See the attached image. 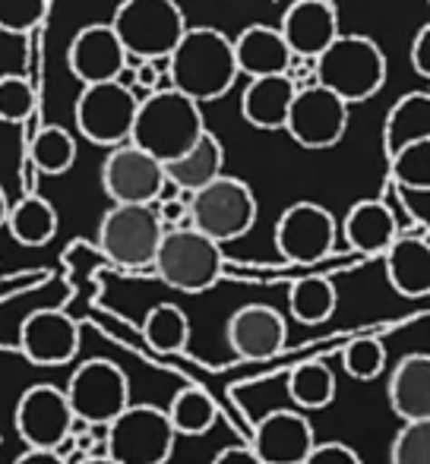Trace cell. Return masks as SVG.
I'll use <instances>...</instances> for the list:
<instances>
[{
    "label": "cell",
    "instance_id": "d6a6232c",
    "mask_svg": "<svg viewBox=\"0 0 430 464\" xmlns=\"http://www.w3.org/2000/svg\"><path fill=\"white\" fill-rule=\"evenodd\" d=\"M389 178L396 187L430 189V140L408 142L389 155Z\"/></svg>",
    "mask_w": 430,
    "mask_h": 464
},
{
    "label": "cell",
    "instance_id": "ba28073f",
    "mask_svg": "<svg viewBox=\"0 0 430 464\" xmlns=\"http://www.w3.org/2000/svg\"><path fill=\"white\" fill-rule=\"evenodd\" d=\"M111 29L123 51L136 57H165L184 35L187 19L178 0H121Z\"/></svg>",
    "mask_w": 430,
    "mask_h": 464
},
{
    "label": "cell",
    "instance_id": "2e32d148",
    "mask_svg": "<svg viewBox=\"0 0 430 464\" xmlns=\"http://www.w3.org/2000/svg\"><path fill=\"white\" fill-rule=\"evenodd\" d=\"M225 335L240 361H266L288 342V319L269 304H247L231 313Z\"/></svg>",
    "mask_w": 430,
    "mask_h": 464
},
{
    "label": "cell",
    "instance_id": "f35d334b",
    "mask_svg": "<svg viewBox=\"0 0 430 464\" xmlns=\"http://www.w3.org/2000/svg\"><path fill=\"white\" fill-rule=\"evenodd\" d=\"M187 196L191 193H165L152 202L161 227H187L191 225V206H187Z\"/></svg>",
    "mask_w": 430,
    "mask_h": 464
},
{
    "label": "cell",
    "instance_id": "74e56055",
    "mask_svg": "<svg viewBox=\"0 0 430 464\" xmlns=\"http://www.w3.org/2000/svg\"><path fill=\"white\" fill-rule=\"evenodd\" d=\"M168 80V54L165 57H140L133 70H130V86L146 89V92H155V89H165L161 82ZM171 86V82H168Z\"/></svg>",
    "mask_w": 430,
    "mask_h": 464
},
{
    "label": "cell",
    "instance_id": "603a6c76",
    "mask_svg": "<svg viewBox=\"0 0 430 464\" xmlns=\"http://www.w3.org/2000/svg\"><path fill=\"white\" fill-rule=\"evenodd\" d=\"M389 408L402 420H430V357L406 354L389 376Z\"/></svg>",
    "mask_w": 430,
    "mask_h": 464
},
{
    "label": "cell",
    "instance_id": "52a82bcc",
    "mask_svg": "<svg viewBox=\"0 0 430 464\" xmlns=\"http://www.w3.org/2000/svg\"><path fill=\"white\" fill-rule=\"evenodd\" d=\"M191 206V227L212 237L215 244L240 240L257 221V196L240 178L219 174L206 187L187 196Z\"/></svg>",
    "mask_w": 430,
    "mask_h": 464
},
{
    "label": "cell",
    "instance_id": "bcb514c9",
    "mask_svg": "<svg viewBox=\"0 0 430 464\" xmlns=\"http://www.w3.org/2000/svg\"><path fill=\"white\" fill-rule=\"evenodd\" d=\"M6 212H10V199H6L4 187H0V227H4V221H6Z\"/></svg>",
    "mask_w": 430,
    "mask_h": 464
},
{
    "label": "cell",
    "instance_id": "ac0fdd59",
    "mask_svg": "<svg viewBox=\"0 0 430 464\" xmlns=\"http://www.w3.org/2000/svg\"><path fill=\"white\" fill-rule=\"evenodd\" d=\"M123 44L121 38L114 35L111 23H93L83 25L80 32L73 35L67 48V63L70 73L89 86V82H108L117 80L123 70Z\"/></svg>",
    "mask_w": 430,
    "mask_h": 464
},
{
    "label": "cell",
    "instance_id": "9c48e42d",
    "mask_svg": "<svg viewBox=\"0 0 430 464\" xmlns=\"http://www.w3.org/2000/svg\"><path fill=\"white\" fill-rule=\"evenodd\" d=\"M136 104H140V98H136L133 86H127V82H89V86H83L73 108L76 130L93 146H121V142L130 140Z\"/></svg>",
    "mask_w": 430,
    "mask_h": 464
},
{
    "label": "cell",
    "instance_id": "e575fe53",
    "mask_svg": "<svg viewBox=\"0 0 430 464\" xmlns=\"http://www.w3.org/2000/svg\"><path fill=\"white\" fill-rule=\"evenodd\" d=\"M35 111V89L25 76L4 73L0 76V121L25 123Z\"/></svg>",
    "mask_w": 430,
    "mask_h": 464
},
{
    "label": "cell",
    "instance_id": "8fae6325",
    "mask_svg": "<svg viewBox=\"0 0 430 464\" xmlns=\"http://www.w3.org/2000/svg\"><path fill=\"white\" fill-rule=\"evenodd\" d=\"M338 240V221L320 202L301 199L276 221V250L285 263L314 266L332 256Z\"/></svg>",
    "mask_w": 430,
    "mask_h": 464
},
{
    "label": "cell",
    "instance_id": "cb8c5ba5",
    "mask_svg": "<svg viewBox=\"0 0 430 464\" xmlns=\"http://www.w3.org/2000/svg\"><path fill=\"white\" fill-rule=\"evenodd\" d=\"M291 98H295V82L285 73L253 76L240 92V117L257 130H282Z\"/></svg>",
    "mask_w": 430,
    "mask_h": 464
},
{
    "label": "cell",
    "instance_id": "7a4b0ae2",
    "mask_svg": "<svg viewBox=\"0 0 430 464\" xmlns=\"http://www.w3.org/2000/svg\"><path fill=\"white\" fill-rule=\"evenodd\" d=\"M203 130H206V117L200 102L178 92L174 86H165L149 92L136 104L130 142L165 165V161L184 155L200 140Z\"/></svg>",
    "mask_w": 430,
    "mask_h": 464
},
{
    "label": "cell",
    "instance_id": "5b68a950",
    "mask_svg": "<svg viewBox=\"0 0 430 464\" xmlns=\"http://www.w3.org/2000/svg\"><path fill=\"white\" fill-rule=\"evenodd\" d=\"M174 442L178 433L155 404L130 401L105 430V455L117 464H168Z\"/></svg>",
    "mask_w": 430,
    "mask_h": 464
},
{
    "label": "cell",
    "instance_id": "8d00e7d4",
    "mask_svg": "<svg viewBox=\"0 0 430 464\" xmlns=\"http://www.w3.org/2000/svg\"><path fill=\"white\" fill-rule=\"evenodd\" d=\"M48 13V0H0V32L25 35Z\"/></svg>",
    "mask_w": 430,
    "mask_h": 464
},
{
    "label": "cell",
    "instance_id": "d4e9b609",
    "mask_svg": "<svg viewBox=\"0 0 430 464\" xmlns=\"http://www.w3.org/2000/svg\"><path fill=\"white\" fill-rule=\"evenodd\" d=\"M161 168H165L168 184L178 187L181 193H193V189L206 187L210 180L219 178V174H225V149H221L219 136L206 127L184 155L165 161Z\"/></svg>",
    "mask_w": 430,
    "mask_h": 464
},
{
    "label": "cell",
    "instance_id": "4fadbf2b",
    "mask_svg": "<svg viewBox=\"0 0 430 464\" xmlns=\"http://www.w3.org/2000/svg\"><path fill=\"white\" fill-rule=\"evenodd\" d=\"M70 423H73V411H70L67 392L51 382L29 385L13 411L16 436L32 449H57V442L70 433Z\"/></svg>",
    "mask_w": 430,
    "mask_h": 464
},
{
    "label": "cell",
    "instance_id": "ab89813d",
    "mask_svg": "<svg viewBox=\"0 0 430 464\" xmlns=\"http://www.w3.org/2000/svg\"><path fill=\"white\" fill-rule=\"evenodd\" d=\"M301 464H364L361 455L345 442H314Z\"/></svg>",
    "mask_w": 430,
    "mask_h": 464
},
{
    "label": "cell",
    "instance_id": "4dcf8cb0",
    "mask_svg": "<svg viewBox=\"0 0 430 464\" xmlns=\"http://www.w3.org/2000/svg\"><path fill=\"white\" fill-rule=\"evenodd\" d=\"M29 159L35 165V171L42 174H51V178H61L73 168L76 161V140L70 130L57 127H42L32 140V149H29Z\"/></svg>",
    "mask_w": 430,
    "mask_h": 464
},
{
    "label": "cell",
    "instance_id": "7c38bea8",
    "mask_svg": "<svg viewBox=\"0 0 430 464\" xmlns=\"http://www.w3.org/2000/svg\"><path fill=\"white\" fill-rule=\"evenodd\" d=\"M348 108L336 92H329L320 82L295 89V98L285 114V133L304 149H332L342 142L348 130Z\"/></svg>",
    "mask_w": 430,
    "mask_h": 464
},
{
    "label": "cell",
    "instance_id": "83f0119b",
    "mask_svg": "<svg viewBox=\"0 0 430 464\" xmlns=\"http://www.w3.org/2000/svg\"><path fill=\"white\" fill-rule=\"evenodd\" d=\"M338 306V291L332 285V278L326 276H304L291 285L288 291V310L298 323L304 325H320L336 313Z\"/></svg>",
    "mask_w": 430,
    "mask_h": 464
},
{
    "label": "cell",
    "instance_id": "9a60e30c",
    "mask_svg": "<svg viewBox=\"0 0 430 464\" xmlns=\"http://www.w3.org/2000/svg\"><path fill=\"white\" fill-rule=\"evenodd\" d=\"M19 351L35 367H64L80 354V323L57 306L29 313L19 325Z\"/></svg>",
    "mask_w": 430,
    "mask_h": 464
},
{
    "label": "cell",
    "instance_id": "ffe728a7",
    "mask_svg": "<svg viewBox=\"0 0 430 464\" xmlns=\"http://www.w3.org/2000/svg\"><path fill=\"white\" fill-rule=\"evenodd\" d=\"M291 54L317 57L338 35V13L329 0H295L279 23Z\"/></svg>",
    "mask_w": 430,
    "mask_h": 464
},
{
    "label": "cell",
    "instance_id": "ee69618b",
    "mask_svg": "<svg viewBox=\"0 0 430 464\" xmlns=\"http://www.w3.org/2000/svg\"><path fill=\"white\" fill-rule=\"evenodd\" d=\"M13 464H67L61 459V455L54 452V449H32V446H25V452L19 455Z\"/></svg>",
    "mask_w": 430,
    "mask_h": 464
},
{
    "label": "cell",
    "instance_id": "e0dca14e",
    "mask_svg": "<svg viewBox=\"0 0 430 464\" xmlns=\"http://www.w3.org/2000/svg\"><path fill=\"white\" fill-rule=\"evenodd\" d=\"M314 442V423L298 411H269L250 436V449L263 464H301Z\"/></svg>",
    "mask_w": 430,
    "mask_h": 464
},
{
    "label": "cell",
    "instance_id": "d590c367",
    "mask_svg": "<svg viewBox=\"0 0 430 464\" xmlns=\"http://www.w3.org/2000/svg\"><path fill=\"white\" fill-rule=\"evenodd\" d=\"M389 464H430V420H406L389 446Z\"/></svg>",
    "mask_w": 430,
    "mask_h": 464
},
{
    "label": "cell",
    "instance_id": "f1b7e54d",
    "mask_svg": "<svg viewBox=\"0 0 430 464\" xmlns=\"http://www.w3.org/2000/svg\"><path fill=\"white\" fill-rule=\"evenodd\" d=\"M142 338L161 354H178L191 342V319L178 304H155L142 316Z\"/></svg>",
    "mask_w": 430,
    "mask_h": 464
},
{
    "label": "cell",
    "instance_id": "d6986e66",
    "mask_svg": "<svg viewBox=\"0 0 430 464\" xmlns=\"http://www.w3.org/2000/svg\"><path fill=\"white\" fill-rule=\"evenodd\" d=\"M386 263V281L399 297L425 300L430 294V244H427V225L406 234H396L393 244L383 250Z\"/></svg>",
    "mask_w": 430,
    "mask_h": 464
},
{
    "label": "cell",
    "instance_id": "60d3db41",
    "mask_svg": "<svg viewBox=\"0 0 430 464\" xmlns=\"http://www.w3.org/2000/svg\"><path fill=\"white\" fill-rule=\"evenodd\" d=\"M396 196H399V202L406 206L408 218L415 221V225H427V206H430V189H418V187H396Z\"/></svg>",
    "mask_w": 430,
    "mask_h": 464
},
{
    "label": "cell",
    "instance_id": "836d02e7",
    "mask_svg": "<svg viewBox=\"0 0 430 464\" xmlns=\"http://www.w3.org/2000/svg\"><path fill=\"white\" fill-rule=\"evenodd\" d=\"M342 367L357 382H370L386 370V348L376 338H357V342L345 344Z\"/></svg>",
    "mask_w": 430,
    "mask_h": 464
},
{
    "label": "cell",
    "instance_id": "8992f818",
    "mask_svg": "<svg viewBox=\"0 0 430 464\" xmlns=\"http://www.w3.org/2000/svg\"><path fill=\"white\" fill-rule=\"evenodd\" d=\"M161 234L152 202H111L99 225V250L121 269H152Z\"/></svg>",
    "mask_w": 430,
    "mask_h": 464
},
{
    "label": "cell",
    "instance_id": "b9f144b4",
    "mask_svg": "<svg viewBox=\"0 0 430 464\" xmlns=\"http://www.w3.org/2000/svg\"><path fill=\"white\" fill-rule=\"evenodd\" d=\"M412 67L421 80H430V23L421 25L412 42Z\"/></svg>",
    "mask_w": 430,
    "mask_h": 464
},
{
    "label": "cell",
    "instance_id": "4316f807",
    "mask_svg": "<svg viewBox=\"0 0 430 464\" xmlns=\"http://www.w3.org/2000/svg\"><path fill=\"white\" fill-rule=\"evenodd\" d=\"M4 227L19 246H44L57 234V208L42 196L29 193L10 206Z\"/></svg>",
    "mask_w": 430,
    "mask_h": 464
},
{
    "label": "cell",
    "instance_id": "7bdbcfd3",
    "mask_svg": "<svg viewBox=\"0 0 430 464\" xmlns=\"http://www.w3.org/2000/svg\"><path fill=\"white\" fill-rule=\"evenodd\" d=\"M212 464H263V461H259V455L253 452L250 442H247V446H228V449H221V452L212 459Z\"/></svg>",
    "mask_w": 430,
    "mask_h": 464
},
{
    "label": "cell",
    "instance_id": "44dd1931",
    "mask_svg": "<svg viewBox=\"0 0 430 464\" xmlns=\"http://www.w3.org/2000/svg\"><path fill=\"white\" fill-rule=\"evenodd\" d=\"M399 234V221L389 202L383 199H361L348 208L342 221V237L351 253L361 256H383L389 244Z\"/></svg>",
    "mask_w": 430,
    "mask_h": 464
},
{
    "label": "cell",
    "instance_id": "5bb4252c",
    "mask_svg": "<svg viewBox=\"0 0 430 464\" xmlns=\"http://www.w3.org/2000/svg\"><path fill=\"white\" fill-rule=\"evenodd\" d=\"M165 187V168L159 159L133 142L111 146L102 161V189L111 202H155Z\"/></svg>",
    "mask_w": 430,
    "mask_h": 464
},
{
    "label": "cell",
    "instance_id": "277c9868",
    "mask_svg": "<svg viewBox=\"0 0 430 464\" xmlns=\"http://www.w3.org/2000/svg\"><path fill=\"white\" fill-rule=\"evenodd\" d=\"M155 276L181 294H206L225 276L221 244L197 227H165L152 259Z\"/></svg>",
    "mask_w": 430,
    "mask_h": 464
},
{
    "label": "cell",
    "instance_id": "f546056e",
    "mask_svg": "<svg viewBox=\"0 0 430 464\" xmlns=\"http://www.w3.org/2000/svg\"><path fill=\"white\" fill-rule=\"evenodd\" d=\"M168 420H171L174 433L187 436V440H197L206 436L219 420V411L212 404V395L203 389H181L178 395L168 404Z\"/></svg>",
    "mask_w": 430,
    "mask_h": 464
},
{
    "label": "cell",
    "instance_id": "f6af8a7d",
    "mask_svg": "<svg viewBox=\"0 0 430 464\" xmlns=\"http://www.w3.org/2000/svg\"><path fill=\"white\" fill-rule=\"evenodd\" d=\"M76 464H117V461L108 459V455H86V459L76 461Z\"/></svg>",
    "mask_w": 430,
    "mask_h": 464
},
{
    "label": "cell",
    "instance_id": "484cf974",
    "mask_svg": "<svg viewBox=\"0 0 430 464\" xmlns=\"http://www.w3.org/2000/svg\"><path fill=\"white\" fill-rule=\"evenodd\" d=\"M418 140H430V95L408 92L386 114V123H383V152L389 159L396 149Z\"/></svg>",
    "mask_w": 430,
    "mask_h": 464
},
{
    "label": "cell",
    "instance_id": "6da1fadb",
    "mask_svg": "<svg viewBox=\"0 0 430 464\" xmlns=\"http://www.w3.org/2000/svg\"><path fill=\"white\" fill-rule=\"evenodd\" d=\"M168 82L200 104L225 98L238 82L231 38L215 25H187L168 54Z\"/></svg>",
    "mask_w": 430,
    "mask_h": 464
},
{
    "label": "cell",
    "instance_id": "1f68e13d",
    "mask_svg": "<svg viewBox=\"0 0 430 464\" xmlns=\"http://www.w3.org/2000/svg\"><path fill=\"white\" fill-rule=\"evenodd\" d=\"M288 395L298 408L304 411H323L336 398V372L326 363H301L288 372Z\"/></svg>",
    "mask_w": 430,
    "mask_h": 464
},
{
    "label": "cell",
    "instance_id": "30bf717a",
    "mask_svg": "<svg viewBox=\"0 0 430 464\" xmlns=\"http://www.w3.org/2000/svg\"><path fill=\"white\" fill-rule=\"evenodd\" d=\"M67 401L73 417L93 423V427H108L117 414L130 404V379L108 357H93L70 372Z\"/></svg>",
    "mask_w": 430,
    "mask_h": 464
},
{
    "label": "cell",
    "instance_id": "7402d4cb",
    "mask_svg": "<svg viewBox=\"0 0 430 464\" xmlns=\"http://www.w3.org/2000/svg\"><path fill=\"white\" fill-rule=\"evenodd\" d=\"M234 63H238V76H272L285 73L291 61V51L285 44L282 32L272 25H247L238 38H231Z\"/></svg>",
    "mask_w": 430,
    "mask_h": 464
},
{
    "label": "cell",
    "instance_id": "3957f363",
    "mask_svg": "<svg viewBox=\"0 0 430 464\" xmlns=\"http://www.w3.org/2000/svg\"><path fill=\"white\" fill-rule=\"evenodd\" d=\"M317 82L336 92L345 104H361L386 82V54L374 38L338 32L317 54Z\"/></svg>",
    "mask_w": 430,
    "mask_h": 464
}]
</instances>
